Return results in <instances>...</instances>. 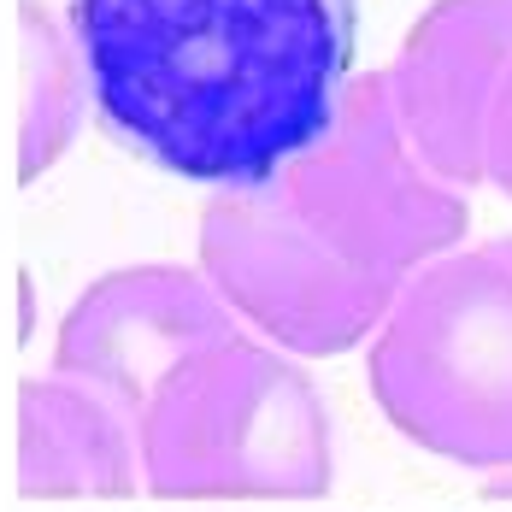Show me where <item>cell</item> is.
<instances>
[{"label":"cell","mask_w":512,"mask_h":512,"mask_svg":"<svg viewBox=\"0 0 512 512\" xmlns=\"http://www.w3.org/2000/svg\"><path fill=\"white\" fill-rule=\"evenodd\" d=\"M354 30V0H71L106 136L206 189H265L336 130Z\"/></svg>","instance_id":"6da1fadb"}]
</instances>
